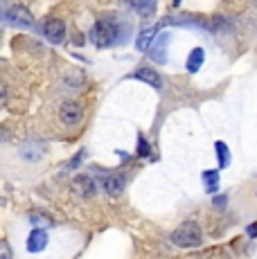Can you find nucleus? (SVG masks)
Returning <instances> with one entry per match:
<instances>
[{"instance_id": "14", "label": "nucleus", "mask_w": 257, "mask_h": 259, "mask_svg": "<svg viewBox=\"0 0 257 259\" xmlns=\"http://www.w3.org/2000/svg\"><path fill=\"white\" fill-rule=\"evenodd\" d=\"M215 149H217V156H219V169H226L230 165V151H228V144L226 142H217L215 144Z\"/></svg>"}, {"instance_id": "3", "label": "nucleus", "mask_w": 257, "mask_h": 259, "mask_svg": "<svg viewBox=\"0 0 257 259\" xmlns=\"http://www.w3.org/2000/svg\"><path fill=\"white\" fill-rule=\"evenodd\" d=\"M5 18H7L12 25H16V27H32L34 25V16L29 14L27 7H23V5H12V7L5 12Z\"/></svg>"}, {"instance_id": "20", "label": "nucleus", "mask_w": 257, "mask_h": 259, "mask_svg": "<svg viewBox=\"0 0 257 259\" xmlns=\"http://www.w3.org/2000/svg\"><path fill=\"white\" fill-rule=\"evenodd\" d=\"M255 194H257V189H255Z\"/></svg>"}, {"instance_id": "13", "label": "nucleus", "mask_w": 257, "mask_h": 259, "mask_svg": "<svg viewBox=\"0 0 257 259\" xmlns=\"http://www.w3.org/2000/svg\"><path fill=\"white\" fill-rule=\"evenodd\" d=\"M203 183H205V192L215 194L217 189H219V171H217V169L203 171Z\"/></svg>"}, {"instance_id": "5", "label": "nucleus", "mask_w": 257, "mask_h": 259, "mask_svg": "<svg viewBox=\"0 0 257 259\" xmlns=\"http://www.w3.org/2000/svg\"><path fill=\"white\" fill-rule=\"evenodd\" d=\"M43 34L50 43H61L66 38V23L59 21V18H50V21L43 23Z\"/></svg>"}, {"instance_id": "4", "label": "nucleus", "mask_w": 257, "mask_h": 259, "mask_svg": "<svg viewBox=\"0 0 257 259\" xmlns=\"http://www.w3.org/2000/svg\"><path fill=\"white\" fill-rule=\"evenodd\" d=\"M83 117V111L77 102H63L59 106V119H61L66 126H77Z\"/></svg>"}, {"instance_id": "16", "label": "nucleus", "mask_w": 257, "mask_h": 259, "mask_svg": "<svg viewBox=\"0 0 257 259\" xmlns=\"http://www.w3.org/2000/svg\"><path fill=\"white\" fill-rule=\"evenodd\" d=\"M29 221H32L34 226H52V219L50 217H43V214H38V212L29 214Z\"/></svg>"}, {"instance_id": "6", "label": "nucleus", "mask_w": 257, "mask_h": 259, "mask_svg": "<svg viewBox=\"0 0 257 259\" xmlns=\"http://www.w3.org/2000/svg\"><path fill=\"white\" fill-rule=\"evenodd\" d=\"M167 41H169V34H160V36H156L154 41H151L149 50H147V52L151 54V59H154L156 63H165V61H167V57H165Z\"/></svg>"}, {"instance_id": "2", "label": "nucleus", "mask_w": 257, "mask_h": 259, "mask_svg": "<svg viewBox=\"0 0 257 259\" xmlns=\"http://www.w3.org/2000/svg\"><path fill=\"white\" fill-rule=\"evenodd\" d=\"M120 32H117V25L111 21H97L93 27V43L97 48H111L113 43H117Z\"/></svg>"}, {"instance_id": "19", "label": "nucleus", "mask_w": 257, "mask_h": 259, "mask_svg": "<svg viewBox=\"0 0 257 259\" xmlns=\"http://www.w3.org/2000/svg\"><path fill=\"white\" fill-rule=\"evenodd\" d=\"M248 235H250V237H257V223H253V226H248Z\"/></svg>"}, {"instance_id": "9", "label": "nucleus", "mask_w": 257, "mask_h": 259, "mask_svg": "<svg viewBox=\"0 0 257 259\" xmlns=\"http://www.w3.org/2000/svg\"><path fill=\"white\" fill-rule=\"evenodd\" d=\"M48 246V232L46 230H34L27 237V250L29 252H41Z\"/></svg>"}, {"instance_id": "10", "label": "nucleus", "mask_w": 257, "mask_h": 259, "mask_svg": "<svg viewBox=\"0 0 257 259\" xmlns=\"http://www.w3.org/2000/svg\"><path fill=\"white\" fill-rule=\"evenodd\" d=\"M133 77L140 79V81H145V83H149V86H154V88H160V86H162V81H160V77H158V72H154V68H149V66L138 68V70L133 72Z\"/></svg>"}, {"instance_id": "8", "label": "nucleus", "mask_w": 257, "mask_h": 259, "mask_svg": "<svg viewBox=\"0 0 257 259\" xmlns=\"http://www.w3.org/2000/svg\"><path fill=\"white\" fill-rule=\"evenodd\" d=\"M126 187V178L122 174H113V176L104 178V189H106L108 196H120Z\"/></svg>"}, {"instance_id": "15", "label": "nucleus", "mask_w": 257, "mask_h": 259, "mask_svg": "<svg viewBox=\"0 0 257 259\" xmlns=\"http://www.w3.org/2000/svg\"><path fill=\"white\" fill-rule=\"evenodd\" d=\"M128 5H131L138 14H142V16L154 12V0H128Z\"/></svg>"}, {"instance_id": "7", "label": "nucleus", "mask_w": 257, "mask_h": 259, "mask_svg": "<svg viewBox=\"0 0 257 259\" xmlns=\"http://www.w3.org/2000/svg\"><path fill=\"white\" fill-rule=\"evenodd\" d=\"M72 189H75L77 196H81V198H91L93 194H95V183H93V178H91V176L81 174V176H75V181H72Z\"/></svg>"}, {"instance_id": "17", "label": "nucleus", "mask_w": 257, "mask_h": 259, "mask_svg": "<svg viewBox=\"0 0 257 259\" xmlns=\"http://www.w3.org/2000/svg\"><path fill=\"white\" fill-rule=\"evenodd\" d=\"M215 207H219V210H224L226 207V203H228V196H224V194H221V196H215Z\"/></svg>"}, {"instance_id": "18", "label": "nucleus", "mask_w": 257, "mask_h": 259, "mask_svg": "<svg viewBox=\"0 0 257 259\" xmlns=\"http://www.w3.org/2000/svg\"><path fill=\"white\" fill-rule=\"evenodd\" d=\"M140 153H142V156H147V153H149V149H147V144H145L142 138H140Z\"/></svg>"}, {"instance_id": "1", "label": "nucleus", "mask_w": 257, "mask_h": 259, "mask_svg": "<svg viewBox=\"0 0 257 259\" xmlns=\"http://www.w3.org/2000/svg\"><path fill=\"white\" fill-rule=\"evenodd\" d=\"M203 241V235H201L199 223L194 221H185L172 232V243L179 248H196Z\"/></svg>"}, {"instance_id": "11", "label": "nucleus", "mask_w": 257, "mask_h": 259, "mask_svg": "<svg viewBox=\"0 0 257 259\" xmlns=\"http://www.w3.org/2000/svg\"><path fill=\"white\" fill-rule=\"evenodd\" d=\"M160 32V25H156V27H151V29H145V32L138 36V41H136V48L140 50V52H147L151 46V41L156 38V34Z\"/></svg>"}, {"instance_id": "12", "label": "nucleus", "mask_w": 257, "mask_h": 259, "mask_svg": "<svg viewBox=\"0 0 257 259\" xmlns=\"http://www.w3.org/2000/svg\"><path fill=\"white\" fill-rule=\"evenodd\" d=\"M203 59H205L203 50H201V48H194V50L190 52V57H187V70H190V72H199V68L203 66Z\"/></svg>"}]
</instances>
